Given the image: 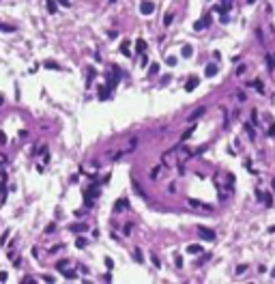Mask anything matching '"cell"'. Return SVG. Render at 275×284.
<instances>
[{
	"label": "cell",
	"instance_id": "cell-4",
	"mask_svg": "<svg viewBox=\"0 0 275 284\" xmlns=\"http://www.w3.org/2000/svg\"><path fill=\"white\" fill-rule=\"evenodd\" d=\"M69 230H71V233H86L88 226H86V224H71Z\"/></svg>",
	"mask_w": 275,
	"mask_h": 284
},
{
	"label": "cell",
	"instance_id": "cell-36",
	"mask_svg": "<svg viewBox=\"0 0 275 284\" xmlns=\"http://www.w3.org/2000/svg\"><path fill=\"white\" fill-rule=\"evenodd\" d=\"M54 228H56V224H48V228H45V233H52Z\"/></svg>",
	"mask_w": 275,
	"mask_h": 284
},
{
	"label": "cell",
	"instance_id": "cell-15",
	"mask_svg": "<svg viewBox=\"0 0 275 284\" xmlns=\"http://www.w3.org/2000/svg\"><path fill=\"white\" fill-rule=\"evenodd\" d=\"M121 52L125 54V56H129V54H131V50H129V43H127V41H123V45H121Z\"/></svg>",
	"mask_w": 275,
	"mask_h": 284
},
{
	"label": "cell",
	"instance_id": "cell-13",
	"mask_svg": "<svg viewBox=\"0 0 275 284\" xmlns=\"http://www.w3.org/2000/svg\"><path fill=\"white\" fill-rule=\"evenodd\" d=\"M121 209H127V200H125V198H121V200L114 205V211H121Z\"/></svg>",
	"mask_w": 275,
	"mask_h": 284
},
{
	"label": "cell",
	"instance_id": "cell-16",
	"mask_svg": "<svg viewBox=\"0 0 275 284\" xmlns=\"http://www.w3.org/2000/svg\"><path fill=\"white\" fill-rule=\"evenodd\" d=\"M191 52H194V50H191L189 45H185V48L181 50V54H183V56H185V58H189V56H191Z\"/></svg>",
	"mask_w": 275,
	"mask_h": 284
},
{
	"label": "cell",
	"instance_id": "cell-18",
	"mask_svg": "<svg viewBox=\"0 0 275 284\" xmlns=\"http://www.w3.org/2000/svg\"><path fill=\"white\" fill-rule=\"evenodd\" d=\"M172 20H174V15H172V13H166V17H163V26H170Z\"/></svg>",
	"mask_w": 275,
	"mask_h": 284
},
{
	"label": "cell",
	"instance_id": "cell-37",
	"mask_svg": "<svg viewBox=\"0 0 275 284\" xmlns=\"http://www.w3.org/2000/svg\"><path fill=\"white\" fill-rule=\"evenodd\" d=\"M58 4H60V7H69L71 2H69V0H58Z\"/></svg>",
	"mask_w": 275,
	"mask_h": 284
},
{
	"label": "cell",
	"instance_id": "cell-6",
	"mask_svg": "<svg viewBox=\"0 0 275 284\" xmlns=\"http://www.w3.org/2000/svg\"><path fill=\"white\" fill-rule=\"evenodd\" d=\"M198 84H200V80H198V78H189V82L185 84V90H187V93H191V90H194Z\"/></svg>",
	"mask_w": 275,
	"mask_h": 284
},
{
	"label": "cell",
	"instance_id": "cell-39",
	"mask_svg": "<svg viewBox=\"0 0 275 284\" xmlns=\"http://www.w3.org/2000/svg\"><path fill=\"white\" fill-rule=\"evenodd\" d=\"M0 142H2V144H4V142H7V136H4V134H2V131H0Z\"/></svg>",
	"mask_w": 275,
	"mask_h": 284
},
{
	"label": "cell",
	"instance_id": "cell-35",
	"mask_svg": "<svg viewBox=\"0 0 275 284\" xmlns=\"http://www.w3.org/2000/svg\"><path fill=\"white\" fill-rule=\"evenodd\" d=\"M252 121H254V123H258V112H256V110L252 112Z\"/></svg>",
	"mask_w": 275,
	"mask_h": 284
},
{
	"label": "cell",
	"instance_id": "cell-31",
	"mask_svg": "<svg viewBox=\"0 0 275 284\" xmlns=\"http://www.w3.org/2000/svg\"><path fill=\"white\" fill-rule=\"evenodd\" d=\"M191 131H194V127H191V129H187L185 134H183V138H181V140H187V138H189V136H191Z\"/></svg>",
	"mask_w": 275,
	"mask_h": 284
},
{
	"label": "cell",
	"instance_id": "cell-38",
	"mask_svg": "<svg viewBox=\"0 0 275 284\" xmlns=\"http://www.w3.org/2000/svg\"><path fill=\"white\" fill-rule=\"evenodd\" d=\"M245 269H247L245 265H239V269H236V273H245Z\"/></svg>",
	"mask_w": 275,
	"mask_h": 284
},
{
	"label": "cell",
	"instance_id": "cell-11",
	"mask_svg": "<svg viewBox=\"0 0 275 284\" xmlns=\"http://www.w3.org/2000/svg\"><path fill=\"white\" fill-rule=\"evenodd\" d=\"M262 203L267 205V207H271V205H273V194H269V192H267V194H262Z\"/></svg>",
	"mask_w": 275,
	"mask_h": 284
},
{
	"label": "cell",
	"instance_id": "cell-9",
	"mask_svg": "<svg viewBox=\"0 0 275 284\" xmlns=\"http://www.w3.org/2000/svg\"><path fill=\"white\" fill-rule=\"evenodd\" d=\"M135 50H138V54H144V52H146V41H144V39H138Z\"/></svg>",
	"mask_w": 275,
	"mask_h": 284
},
{
	"label": "cell",
	"instance_id": "cell-27",
	"mask_svg": "<svg viewBox=\"0 0 275 284\" xmlns=\"http://www.w3.org/2000/svg\"><path fill=\"white\" fill-rule=\"evenodd\" d=\"M0 28H2L4 32H13L15 28H13V26H7V24H2V26H0Z\"/></svg>",
	"mask_w": 275,
	"mask_h": 284
},
{
	"label": "cell",
	"instance_id": "cell-40",
	"mask_svg": "<svg viewBox=\"0 0 275 284\" xmlns=\"http://www.w3.org/2000/svg\"><path fill=\"white\" fill-rule=\"evenodd\" d=\"M2 103H4V97H2V95H0V106H2Z\"/></svg>",
	"mask_w": 275,
	"mask_h": 284
},
{
	"label": "cell",
	"instance_id": "cell-7",
	"mask_svg": "<svg viewBox=\"0 0 275 284\" xmlns=\"http://www.w3.org/2000/svg\"><path fill=\"white\" fill-rule=\"evenodd\" d=\"M206 112V108H198V110H194V114H189V121H196V118H200Z\"/></svg>",
	"mask_w": 275,
	"mask_h": 284
},
{
	"label": "cell",
	"instance_id": "cell-20",
	"mask_svg": "<svg viewBox=\"0 0 275 284\" xmlns=\"http://www.w3.org/2000/svg\"><path fill=\"white\" fill-rule=\"evenodd\" d=\"M133 258H135L138 263H142V261H144V256H142V252H140V250H133Z\"/></svg>",
	"mask_w": 275,
	"mask_h": 284
},
{
	"label": "cell",
	"instance_id": "cell-21",
	"mask_svg": "<svg viewBox=\"0 0 275 284\" xmlns=\"http://www.w3.org/2000/svg\"><path fill=\"white\" fill-rule=\"evenodd\" d=\"M166 65L174 67V65H176V56H168V58H166Z\"/></svg>",
	"mask_w": 275,
	"mask_h": 284
},
{
	"label": "cell",
	"instance_id": "cell-14",
	"mask_svg": "<svg viewBox=\"0 0 275 284\" xmlns=\"http://www.w3.org/2000/svg\"><path fill=\"white\" fill-rule=\"evenodd\" d=\"M75 245H78L80 250H84V248H86V239H84V237H78V239H75Z\"/></svg>",
	"mask_w": 275,
	"mask_h": 284
},
{
	"label": "cell",
	"instance_id": "cell-32",
	"mask_svg": "<svg viewBox=\"0 0 275 284\" xmlns=\"http://www.w3.org/2000/svg\"><path fill=\"white\" fill-rule=\"evenodd\" d=\"M7 239H9V230H7V233H4V235H2V237H0V245H2V243H4V241H7Z\"/></svg>",
	"mask_w": 275,
	"mask_h": 284
},
{
	"label": "cell",
	"instance_id": "cell-19",
	"mask_svg": "<svg viewBox=\"0 0 275 284\" xmlns=\"http://www.w3.org/2000/svg\"><path fill=\"white\" fill-rule=\"evenodd\" d=\"M245 131H247V136H249V138H254V136H256V134H254V127H252L249 123H245Z\"/></svg>",
	"mask_w": 275,
	"mask_h": 284
},
{
	"label": "cell",
	"instance_id": "cell-30",
	"mask_svg": "<svg viewBox=\"0 0 275 284\" xmlns=\"http://www.w3.org/2000/svg\"><path fill=\"white\" fill-rule=\"evenodd\" d=\"M62 273H65V278H69V280H75V273H73V271H62Z\"/></svg>",
	"mask_w": 275,
	"mask_h": 284
},
{
	"label": "cell",
	"instance_id": "cell-5",
	"mask_svg": "<svg viewBox=\"0 0 275 284\" xmlns=\"http://www.w3.org/2000/svg\"><path fill=\"white\" fill-rule=\"evenodd\" d=\"M215 73H217V65H215V62H211V65H206V69H204V76H206V78H213Z\"/></svg>",
	"mask_w": 275,
	"mask_h": 284
},
{
	"label": "cell",
	"instance_id": "cell-23",
	"mask_svg": "<svg viewBox=\"0 0 275 284\" xmlns=\"http://www.w3.org/2000/svg\"><path fill=\"white\" fill-rule=\"evenodd\" d=\"M133 192H135V194H140L142 198H146V196H144V192L140 189V185H138V183H133Z\"/></svg>",
	"mask_w": 275,
	"mask_h": 284
},
{
	"label": "cell",
	"instance_id": "cell-26",
	"mask_svg": "<svg viewBox=\"0 0 275 284\" xmlns=\"http://www.w3.org/2000/svg\"><path fill=\"white\" fill-rule=\"evenodd\" d=\"M151 261H153V265H155V267H161V263H159V258H157V256H155V254L151 256Z\"/></svg>",
	"mask_w": 275,
	"mask_h": 284
},
{
	"label": "cell",
	"instance_id": "cell-28",
	"mask_svg": "<svg viewBox=\"0 0 275 284\" xmlns=\"http://www.w3.org/2000/svg\"><path fill=\"white\" fill-rule=\"evenodd\" d=\"M105 267H108V269H112V267H114V261H112V258H110V256H108V258H105Z\"/></svg>",
	"mask_w": 275,
	"mask_h": 284
},
{
	"label": "cell",
	"instance_id": "cell-33",
	"mask_svg": "<svg viewBox=\"0 0 275 284\" xmlns=\"http://www.w3.org/2000/svg\"><path fill=\"white\" fill-rule=\"evenodd\" d=\"M62 267H67V261H60V263L56 265V269H60V271H62Z\"/></svg>",
	"mask_w": 275,
	"mask_h": 284
},
{
	"label": "cell",
	"instance_id": "cell-24",
	"mask_svg": "<svg viewBox=\"0 0 275 284\" xmlns=\"http://www.w3.org/2000/svg\"><path fill=\"white\" fill-rule=\"evenodd\" d=\"M194 28H196V30H202V28H204V22H202V20H198V22L194 24Z\"/></svg>",
	"mask_w": 275,
	"mask_h": 284
},
{
	"label": "cell",
	"instance_id": "cell-22",
	"mask_svg": "<svg viewBox=\"0 0 275 284\" xmlns=\"http://www.w3.org/2000/svg\"><path fill=\"white\" fill-rule=\"evenodd\" d=\"M264 60H267V67H269V71H271V69L275 67V62H273V58H271L269 54H267V58H264Z\"/></svg>",
	"mask_w": 275,
	"mask_h": 284
},
{
	"label": "cell",
	"instance_id": "cell-8",
	"mask_svg": "<svg viewBox=\"0 0 275 284\" xmlns=\"http://www.w3.org/2000/svg\"><path fill=\"white\" fill-rule=\"evenodd\" d=\"M48 11L50 13H58V0H48Z\"/></svg>",
	"mask_w": 275,
	"mask_h": 284
},
{
	"label": "cell",
	"instance_id": "cell-41",
	"mask_svg": "<svg viewBox=\"0 0 275 284\" xmlns=\"http://www.w3.org/2000/svg\"><path fill=\"white\" fill-rule=\"evenodd\" d=\"M271 276H273V278H275V267H273V271H271Z\"/></svg>",
	"mask_w": 275,
	"mask_h": 284
},
{
	"label": "cell",
	"instance_id": "cell-34",
	"mask_svg": "<svg viewBox=\"0 0 275 284\" xmlns=\"http://www.w3.org/2000/svg\"><path fill=\"white\" fill-rule=\"evenodd\" d=\"M269 136H275V123H271V127H269Z\"/></svg>",
	"mask_w": 275,
	"mask_h": 284
},
{
	"label": "cell",
	"instance_id": "cell-3",
	"mask_svg": "<svg viewBox=\"0 0 275 284\" xmlns=\"http://www.w3.org/2000/svg\"><path fill=\"white\" fill-rule=\"evenodd\" d=\"M187 205H189V207H194V209H202V211H211V209H213L211 205H204V203H200V200H194V198H189V200H187Z\"/></svg>",
	"mask_w": 275,
	"mask_h": 284
},
{
	"label": "cell",
	"instance_id": "cell-17",
	"mask_svg": "<svg viewBox=\"0 0 275 284\" xmlns=\"http://www.w3.org/2000/svg\"><path fill=\"white\" fill-rule=\"evenodd\" d=\"M159 172H161V166H155V168L151 170V179H157V177H159Z\"/></svg>",
	"mask_w": 275,
	"mask_h": 284
},
{
	"label": "cell",
	"instance_id": "cell-25",
	"mask_svg": "<svg viewBox=\"0 0 275 284\" xmlns=\"http://www.w3.org/2000/svg\"><path fill=\"white\" fill-rule=\"evenodd\" d=\"M131 230H133V224H127V226H125V237H129Z\"/></svg>",
	"mask_w": 275,
	"mask_h": 284
},
{
	"label": "cell",
	"instance_id": "cell-1",
	"mask_svg": "<svg viewBox=\"0 0 275 284\" xmlns=\"http://www.w3.org/2000/svg\"><path fill=\"white\" fill-rule=\"evenodd\" d=\"M198 233H200V237H202V239H206V241H213V239H215V230H213V228L198 226Z\"/></svg>",
	"mask_w": 275,
	"mask_h": 284
},
{
	"label": "cell",
	"instance_id": "cell-42",
	"mask_svg": "<svg viewBox=\"0 0 275 284\" xmlns=\"http://www.w3.org/2000/svg\"><path fill=\"white\" fill-rule=\"evenodd\" d=\"M273 189H275V179H273Z\"/></svg>",
	"mask_w": 275,
	"mask_h": 284
},
{
	"label": "cell",
	"instance_id": "cell-10",
	"mask_svg": "<svg viewBox=\"0 0 275 284\" xmlns=\"http://www.w3.org/2000/svg\"><path fill=\"white\" fill-rule=\"evenodd\" d=\"M187 252H189V254H200V252H202V245H198V243H191L189 248H187Z\"/></svg>",
	"mask_w": 275,
	"mask_h": 284
},
{
	"label": "cell",
	"instance_id": "cell-29",
	"mask_svg": "<svg viewBox=\"0 0 275 284\" xmlns=\"http://www.w3.org/2000/svg\"><path fill=\"white\" fill-rule=\"evenodd\" d=\"M174 263H176V267H178V269L183 267V258H181V256H174Z\"/></svg>",
	"mask_w": 275,
	"mask_h": 284
},
{
	"label": "cell",
	"instance_id": "cell-12",
	"mask_svg": "<svg viewBox=\"0 0 275 284\" xmlns=\"http://www.w3.org/2000/svg\"><path fill=\"white\" fill-rule=\"evenodd\" d=\"M247 84H249V86H254V88H258V90H260V93H264V86H262V82H260V80H254V82H247Z\"/></svg>",
	"mask_w": 275,
	"mask_h": 284
},
{
	"label": "cell",
	"instance_id": "cell-2",
	"mask_svg": "<svg viewBox=\"0 0 275 284\" xmlns=\"http://www.w3.org/2000/svg\"><path fill=\"white\" fill-rule=\"evenodd\" d=\"M140 11H142V15H151V13L155 11V2H151V0H142Z\"/></svg>",
	"mask_w": 275,
	"mask_h": 284
}]
</instances>
